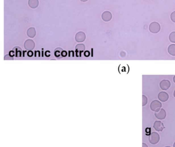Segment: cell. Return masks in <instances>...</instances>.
Here are the masks:
<instances>
[{
  "mask_svg": "<svg viewBox=\"0 0 175 147\" xmlns=\"http://www.w3.org/2000/svg\"><path fill=\"white\" fill-rule=\"evenodd\" d=\"M170 19L173 22L175 23V11L172 12L170 15Z\"/></svg>",
  "mask_w": 175,
  "mask_h": 147,
  "instance_id": "e0dca14e",
  "label": "cell"
},
{
  "mask_svg": "<svg viewBox=\"0 0 175 147\" xmlns=\"http://www.w3.org/2000/svg\"><path fill=\"white\" fill-rule=\"evenodd\" d=\"M147 102H148L147 98L145 96L142 95V106H144L145 105H146L147 103Z\"/></svg>",
  "mask_w": 175,
  "mask_h": 147,
  "instance_id": "2e32d148",
  "label": "cell"
},
{
  "mask_svg": "<svg viewBox=\"0 0 175 147\" xmlns=\"http://www.w3.org/2000/svg\"><path fill=\"white\" fill-rule=\"evenodd\" d=\"M36 29L34 27H31L27 31V35L29 36V37L34 38L36 36Z\"/></svg>",
  "mask_w": 175,
  "mask_h": 147,
  "instance_id": "4fadbf2b",
  "label": "cell"
},
{
  "mask_svg": "<svg viewBox=\"0 0 175 147\" xmlns=\"http://www.w3.org/2000/svg\"><path fill=\"white\" fill-rule=\"evenodd\" d=\"M173 81H174V82L175 83V76L173 78Z\"/></svg>",
  "mask_w": 175,
  "mask_h": 147,
  "instance_id": "ffe728a7",
  "label": "cell"
},
{
  "mask_svg": "<svg viewBox=\"0 0 175 147\" xmlns=\"http://www.w3.org/2000/svg\"><path fill=\"white\" fill-rule=\"evenodd\" d=\"M171 86V83L167 80H163L160 83V87L163 90H167Z\"/></svg>",
  "mask_w": 175,
  "mask_h": 147,
  "instance_id": "8992f818",
  "label": "cell"
},
{
  "mask_svg": "<svg viewBox=\"0 0 175 147\" xmlns=\"http://www.w3.org/2000/svg\"><path fill=\"white\" fill-rule=\"evenodd\" d=\"M35 44L32 40H27L24 43V47L27 50H32L35 48Z\"/></svg>",
  "mask_w": 175,
  "mask_h": 147,
  "instance_id": "ba28073f",
  "label": "cell"
},
{
  "mask_svg": "<svg viewBox=\"0 0 175 147\" xmlns=\"http://www.w3.org/2000/svg\"><path fill=\"white\" fill-rule=\"evenodd\" d=\"M174 96L175 98V90H174Z\"/></svg>",
  "mask_w": 175,
  "mask_h": 147,
  "instance_id": "44dd1931",
  "label": "cell"
},
{
  "mask_svg": "<svg viewBox=\"0 0 175 147\" xmlns=\"http://www.w3.org/2000/svg\"><path fill=\"white\" fill-rule=\"evenodd\" d=\"M149 142L152 144H156L158 143L160 140V135L157 132H153L149 135Z\"/></svg>",
  "mask_w": 175,
  "mask_h": 147,
  "instance_id": "3957f363",
  "label": "cell"
},
{
  "mask_svg": "<svg viewBox=\"0 0 175 147\" xmlns=\"http://www.w3.org/2000/svg\"><path fill=\"white\" fill-rule=\"evenodd\" d=\"M170 147V146H166V147Z\"/></svg>",
  "mask_w": 175,
  "mask_h": 147,
  "instance_id": "603a6c76",
  "label": "cell"
},
{
  "mask_svg": "<svg viewBox=\"0 0 175 147\" xmlns=\"http://www.w3.org/2000/svg\"><path fill=\"white\" fill-rule=\"evenodd\" d=\"M102 18L104 21L109 22L111 21L112 19V15L111 13L108 11L104 12L102 15Z\"/></svg>",
  "mask_w": 175,
  "mask_h": 147,
  "instance_id": "30bf717a",
  "label": "cell"
},
{
  "mask_svg": "<svg viewBox=\"0 0 175 147\" xmlns=\"http://www.w3.org/2000/svg\"><path fill=\"white\" fill-rule=\"evenodd\" d=\"M76 49L78 51H83L85 50V46L83 44H79L76 46Z\"/></svg>",
  "mask_w": 175,
  "mask_h": 147,
  "instance_id": "9a60e30c",
  "label": "cell"
},
{
  "mask_svg": "<svg viewBox=\"0 0 175 147\" xmlns=\"http://www.w3.org/2000/svg\"><path fill=\"white\" fill-rule=\"evenodd\" d=\"M162 107V103L158 100H154L151 102L150 105V108L152 111L157 112L161 110Z\"/></svg>",
  "mask_w": 175,
  "mask_h": 147,
  "instance_id": "7a4b0ae2",
  "label": "cell"
},
{
  "mask_svg": "<svg viewBox=\"0 0 175 147\" xmlns=\"http://www.w3.org/2000/svg\"><path fill=\"white\" fill-rule=\"evenodd\" d=\"M160 29H161L160 25L156 22H152L149 26V31L153 34H157L159 33Z\"/></svg>",
  "mask_w": 175,
  "mask_h": 147,
  "instance_id": "6da1fadb",
  "label": "cell"
},
{
  "mask_svg": "<svg viewBox=\"0 0 175 147\" xmlns=\"http://www.w3.org/2000/svg\"><path fill=\"white\" fill-rule=\"evenodd\" d=\"M142 147H148V146H147V144H145V143H144V142H143V143H142Z\"/></svg>",
  "mask_w": 175,
  "mask_h": 147,
  "instance_id": "ac0fdd59",
  "label": "cell"
},
{
  "mask_svg": "<svg viewBox=\"0 0 175 147\" xmlns=\"http://www.w3.org/2000/svg\"><path fill=\"white\" fill-rule=\"evenodd\" d=\"M167 51L170 55L175 56V45L172 44L170 45L167 49Z\"/></svg>",
  "mask_w": 175,
  "mask_h": 147,
  "instance_id": "7c38bea8",
  "label": "cell"
},
{
  "mask_svg": "<svg viewBox=\"0 0 175 147\" xmlns=\"http://www.w3.org/2000/svg\"><path fill=\"white\" fill-rule=\"evenodd\" d=\"M173 147H175V142H174V144H173Z\"/></svg>",
  "mask_w": 175,
  "mask_h": 147,
  "instance_id": "7402d4cb",
  "label": "cell"
},
{
  "mask_svg": "<svg viewBox=\"0 0 175 147\" xmlns=\"http://www.w3.org/2000/svg\"><path fill=\"white\" fill-rule=\"evenodd\" d=\"M85 38L86 36L85 33L82 32L78 33L75 37L76 40L78 43H82L85 40Z\"/></svg>",
  "mask_w": 175,
  "mask_h": 147,
  "instance_id": "9c48e42d",
  "label": "cell"
},
{
  "mask_svg": "<svg viewBox=\"0 0 175 147\" xmlns=\"http://www.w3.org/2000/svg\"><path fill=\"white\" fill-rule=\"evenodd\" d=\"M80 1H82V2H85L88 1V0H80Z\"/></svg>",
  "mask_w": 175,
  "mask_h": 147,
  "instance_id": "d6986e66",
  "label": "cell"
},
{
  "mask_svg": "<svg viewBox=\"0 0 175 147\" xmlns=\"http://www.w3.org/2000/svg\"><path fill=\"white\" fill-rule=\"evenodd\" d=\"M155 116L159 120H164L166 117V112L164 109L161 108L158 112H155Z\"/></svg>",
  "mask_w": 175,
  "mask_h": 147,
  "instance_id": "277c9868",
  "label": "cell"
},
{
  "mask_svg": "<svg viewBox=\"0 0 175 147\" xmlns=\"http://www.w3.org/2000/svg\"><path fill=\"white\" fill-rule=\"evenodd\" d=\"M28 5L29 7L32 8H36L39 5V1L38 0H29Z\"/></svg>",
  "mask_w": 175,
  "mask_h": 147,
  "instance_id": "8fae6325",
  "label": "cell"
},
{
  "mask_svg": "<svg viewBox=\"0 0 175 147\" xmlns=\"http://www.w3.org/2000/svg\"><path fill=\"white\" fill-rule=\"evenodd\" d=\"M158 98L160 101L165 102L167 101L169 99V96L166 92L162 91L158 94Z\"/></svg>",
  "mask_w": 175,
  "mask_h": 147,
  "instance_id": "52a82bcc",
  "label": "cell"
},
{
  "mask_svg": "<svg viewBox=\"0 0 175 147\" xmlns=\"http://www.w3.org/2000/svg\"><path fill=\"white\" fill-rule=\"evenodd\" d=\"M169 39L171 43H175V32H172L170 34Z\"/></svg>",
  "mask_w": 175,
  "mask_h": 147,
  "instance_id": "5bb4252c",
  "label": "cell"
},
{
  "mask_svg": "<svg viewBox=\"0 0 175 147\" xmlns=\"http://www.w3.org/2000/svg\"><path fill=\"white\" fill-rule=\"evenodd\" d=\"M153 127L155 130L158 132H162L165 128L164 124L160 121H156L154 122Z\"/></svg>",
  "mask_w": 175,
  "mask_h": 147,
  "instance_id": "5b68a950",
  "label": "cell"
}]
</instances>
